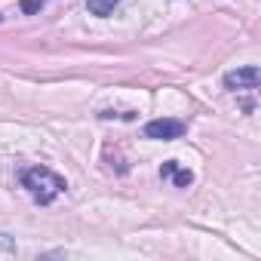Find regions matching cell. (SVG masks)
Listing matches in <instances>:
<instances>
[{
    "instance_id": "obj_1",
    "label": "cell",
    "mask_w": 261,
    "mask_h": 261,
    "mask_svg": "<svg viewBox=\"0 0 261 261\" xmlns=\"http://www.w3.org/2000/svg\"><path fill=\"white\" fill-rule=\"evenodd\" d=\"M19 181L37 206H49L59 194L68 191V181L59 172H53L49 166H28V169L19 172Z\"/></svg>"
},
{
    "instance_id": "obj_2",
    "label": "cell",
    "mask_w": 261,
    "mask_h": 261,
    "mask_svg": "<svg viewBox=\"0 0 261 261\" xmlns=\"http://www.w3.org/2000/svg\"><path fill=\"white\" fill-rule=\"evenodd\" d=\"M181 136H185V123L172 117H160L145 126V139H154V142H175Z\"/></svg>"
},
{
    "instance_id": "obj_3",
    "label": "cell",
    "mask_w": 261,
    "mask_h": 261,
    "mask_svg": "<svg viewBox=\"0 0 261 261\" xmlns=\"http://www.w3.org/2000/svg\"><path fill=\"white\" fill-rule=\"evenodd\" d=\"M258 80H261V71L255 65L249 68H237V71H227L224 74V86L230 92H255L258 89Z\"/></svg>"
},
{
    "instance_id": "obj_4",
    "label": "cell",
    "mask_w": 261,
    "mask_h": 261,
    "mask_svg": "<svg viewBox=\"0 0 261 261\" xmlns=\"http://www.w3.org/2000/svg\"><path fill=\"white\" fill-rule=\"evenodd\" d=\"M160 178H163V181H172L175 188H191V185H194V172H191V169H181L178 160H166V163L160 166Z\"/></svg>"
},
{
    "instance_id": "obj_5",
    "label": "cell",
    "mask_w": 261,
    "mask_h": 261,
    "mask_svg": "<svg viewBox=\"0 0 261 261\" xmlns=\"http://www.w3.org/2000/svg\"><path fill=\"white\" fill-rule=\"evenodd\" d=\"M120 4H123V0H86V10H89L92 16L105 19V16H111Z\"/></svg>"
},
{
    "instance_id": "obj_6",
    "label": "cell",
    "mask_w": 261,
    "mask_h": 261,
    "mask_svg": "<svg viewBox=\"0 0 261 261\" xmlns=\"http://www.w3.org/2000/svg\"><path fill=\"white\" fill-rule=\"evenodd\" d=\"M46 7V0H22V13L25 16H34V13H40Z\"/></svg>"
}]
</instances>
